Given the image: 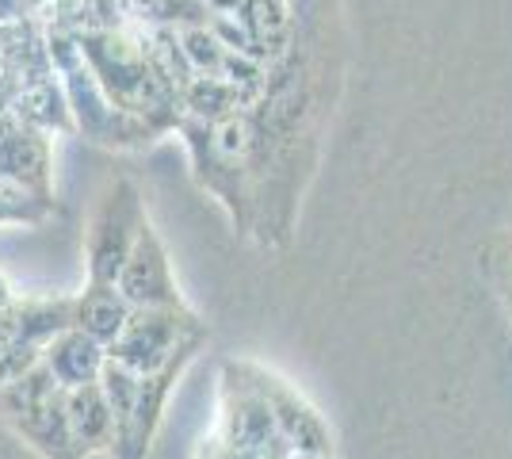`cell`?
I'll return each instance as SVG.
<instances>
[{
  "label": "cell",
  "instance_id": "8",
  "mask_svg": "<svg viewBox=\"0 0 512 459\" xmlns=\"http://www.w3.org/2000/svg\"><path fill=\"white\" fill-rule=\"evenodd\" d=\"M211 437L241 444V448L291 452L279 437L268 398L256 387L249 360H222L218 368V421H214Z\"/></svg>",
  "mask_w": 512,
  "mask_h": 459
},
{
  "label": "cell",
  "instance_id": "16",
  "mask_svg": "<svg viewBox=\"0 0 512 459\" xmlns=\"http://www.w3.org/2000/svg\"><path fill=\"white\" fill-rule=\"evenodd\" d=\"M130 310L134 306L123 299V291L115 284L85 280V287L73 295V326L85 329L88 337H96L100 345H111L127 326Z\"/></svg>",
  "mask_w": 512,
  "mask_h": 459
},
{
  "label": "cell",
  "instance_id": "14",
  "mask_svg": "<svg viewBox=\"0 0 512 459\" xmlns=\"http://www.w3.org/2000/svg\"><path fill=\"white\" fill-rule=\"evenodd\" d=\"M65 410H69V433H73V444H77L81 459L111 456L119 421H115V410H111V402H107L100 379L65 391Z\"/></svg>",
  "mask_w": 512,
  "mask_h": 459
},
{
  "label": "cell",
  "instance_id": "15",
  "mask_svg": "<svg viewBox=\"0 0 512 459\" xmlns=\"http://www.w3.org/2000/svg\"><path fill=\"white\" fill-rule=\"evenodd\" d=\"M43 364L65 391H73V387H85V383L100 379L107 364V345H100L96 337H88L85 329L69 326L43 349Z\"/></svg>",
  "mask_w": 512,
  "mask_h": 459
},
{
  "label": "cell",
  "instance_id": "11",
  "mask_svg": "<svg viewBox=\"0 0 512 459\" xmlns=\"http://www.w3.org/2000/svg\"><path fill=\"white\" fill-rule=\"evenodd\" d=\"M115 287L123 291V299L130 306H188L184 291L176 284L169 249H165L161 234L153 230V222L142 226V234L134 241Z\"/></svg>",
  "mask_w": 512,
  "mask_h": 459
},
{
  "label": "cell",
  "instance_id": "6",
  "mask_svg": "<svg viewBox=\"0 0 512 459\" xmlns=\"http://www.w3.org/2000/svg\"><path fill=\"white\" fill-rule=\"evenodd\" d=\"M146 222H150V215H146V199L138 192V184L130 176H115L96 199L85 230L88 280L115 284Z\"/></svg>",
  "mask_w": 512,
  "mask_h": 459
},
{
  "label": "cell",
  "instance_id": "10",
  "mask_svg": "<svg viewBox=\"0 0 512 459\" xmlns=\"http://www.w3.org/2000/svg\"><path fill=\"white\" fill-rule=\"evenodd\" d=\"M249 368H253L256 387L264 391L268 406H272V417H276V429H279V437H283V444H287L291 452L333 456V429H329V421L318 414V406H314L295 383H287V379L279 372H272V368H264V364H256V360H249Z\"/></svg>",
  "mask_w": 512,
  "mask_h": 459
},
{
  "label": "cell",
  "instance_id": "18",
  "mask_svg": "<svg viewBox=\"0 0 512 459\" xmlns=\"http://www.w3.org/2000/svg\"><path fill=\"white\" fill-rule=\"evenodd\" d=\"M50 211H54V203L35 196V192H23V188H12V184L0 188V226H35Z\"/></svg>",
  "mask_w": 512,
  "mask_h": 459
},
{
  "label": "cell",
  "instance_id": "19",
  "mask_svg": "<svg viewBox=\"0 0 512 459\" xmlns=\"http://www.w3.org/2000/svg\"><path fill=\"white\" fill-rule=\"evenodd\" d=\"M39 360H43V349H31V345H0V387L16 383V379L31 372Z\"/></svg>",
  "mask_w": 512,
  "mask_h": 459
},
{
  "label": "cell",
  "instance_id": "9",
  "mask_svg": "<svg viewBox=\"0 0 512 459\" xmlns=\"http://www.w3.org/2000/svg\"><path fill=\"white\" fill-rule=\"evenodd\" d=\"M207 345V333L203 337H192L184 349L172 356L169 364L153 368V372H142V391H138V402L130 417L119 425L115 433V448H111V459H146L150 456V444L165 421V410H169V398L176 391V383L184 379V372L192 368V360L199 356V349Z\"/></svg>",
  "mask_w": 512,
  "mask_h": 459
},
{
  "label": "cell",
  "instance_id": "21",
  "mask_svg": "<svg viewBox=\"0 0 512 459\" xmlns=\"http://www.w3.org/2000/svg\"><path fill=\"white\" fill-rule=\"evenodd\" d=\"M23 16H31L27 0H0V23H16Z\"/></svg>",
  "mask_w": 512,
  "mask_h": 459
},
{
  "label": "cell",
  "instance_id": "24",
  "mask_svg": "<svg viewBox=\"0 0 512 459\" xmlns=\"http://www.w3.org/2000/svg\"><path fill=\"white\" fill-rule=\"evenodd\" d=\"M283 459H333V456H314V452H287Z\"/></svg>",
  "mask_w": 512,
  "mask_h": 459
},
{
  "label": "cell",
  "instance_id": "1",
  "mask_svg": "<svg viewBox=\"0 0 512 459\" xmlns=\"http://www.w3.org/2000/svg\"><path fill=\"white\" fill-rule=\"evenodd\" d=\"M291 20V43L268 66L260 96L245 108L253 230L264 245H279L291 234L341 88L337 0H291Z\"/></svg>",
  "mask_w": 512,
  "mask_h": 459
},
{
  "label": "cell",
  "instance_id": "3",
  "mask_svg": "<svg viewBox=\"0 0 512 459\" xmlns=\"http://www.w3.org/2000/svg\"><path fill=\"white\" fill-rule=\"evenodd\" d=\"M176 134L184 138L199 188L226 207L234 230L253 234V173H249V115L245 108L222 119L180 115Z\"/></svg>",
  "mask_w": 512,
  "mask_h": 459
},
{
  "label": "cell",
  "instance_id": "7",
  "mask_svg": "<svg viewBox=\"0 0 512 459\" xmlns=\"http://www.w3.org/2000/svg\"><path fill=\"white\" fill-rule=\"evenodd\" d=\"M203 333H207V322L192 306H134L123 333L107 345V356L134 372H153Z\"/></svg>",
  "mask_w": 512,
  "mask_h": 459
},
{
  "label": "cell",
  "instance_id": "20",
  "mask_svg": "<svg viewBox=\"0 0 512 459\" xmlns=\"http://www.w3.org/2000/svg\"><path fill=\"white\" fill-rule=\"evenodd\" d=\"M287 452H268V448H241V444H226L218 437H203L195 459H283Z\"/></svg>",
  "mask_w": 512,
  "mask_h": 459
},
{
  "label": "cell",
  "instance_id": "12",
  "mask_svg": "<svg viewBox=\"0 0 512 459\" xmlns=\"http://www.w3.org/2000/svg\"><path fill=\"white\" fill-rule=\"evenodd\" d=\"M0 180L50 199V142L16 111L0 119Z\"/></svg>",
  "mask_w": 512,
  "mask_h": 459
},
{
  "label": "cell",
  "instance_id": "5",
  "mask_svg": "<svg viewBox=\"0 0 512 459\" xmlns=\"http://www.w3.org/2000/svg\"><path fill=\"white\" fill-rule=\"evenodd\" d=\"M0 417L16 429V437L43 459H81L73 433H69V410H65V387L50 375L43 360L20 375L16 383L0 387Z\"/></svg>",
  "mask_w": 512,
  "mask_h": 459
},
{
  "label": "cell",
  "instance_id": "4",
  "mask_svg": "<svg viewBox=\"0 0 512 459\" xmlns=\"http://www.w3.org/2000/svg\"><path fill=\"white\" fill-rule=\"evenodd\" d=\"M46 43H50V58H54L58 77H62V85H65L73 131H81L88 142L107 146V150H146L157 138H165V134L157 131V127H150L146 119L115 108V104L107 100L100 81H96V73L88 69L81 46L73 39V31H65V27H46Z\"/></svg>",
  "mask_w": 512,
  "mask_h": 459
},
{
  "label": "cell",
  "instance_id": "23",
  "mask_svg": "<svg viewBox=\"0 0 512 459\" xmlns=\"http://www.w3.org/2000/svg\"><path fill=\"white\" fill-rule=\"evenodd\" d=\"M505 295H509V314H512V253H509V272H505Z\"/></svg>",
  "mask_w": 512,
  "mask_h": 459
},
{
  "label": "cell",
  "instance_id": "17",
  "mask_svg": "<svg viewBox=\"0 0 512 459\" xmlns=\"http://www.w3.org/2000/svg\"><path fill=\"white\" fill-rule=\"evenodd\" d=\"M100 387H104L107 402L115 410V421L123 425L130 417V410H134V402H138V391H142V372H134V368L107 356L104 372H100Z\"/></svg>",
  "mask_w": 512,
  "mask_h": 459
},
{
  "label": "cell",
  "instance_id": "2",
  "mask_svg": "<svg viewBox=\"0 0 512 459\" xmlns=\"http://www.w3.org/2000/svg\"><path fill=\"white\" fill-rule=\"evenodd\" d=\"M73 39L115 108L146 119L161 134H172L180 127V115H184L180 81L165 62L153 31L138 35V31H127L123 23H115V27L73 31Z\"/></svg>",
  "mask_w": 512,
  "mask_h": 459
},
{
  "label": "cell",
  "instance_id": "22",
  "mask_svg": "<svg viewBox=\"0 0 512 459\" xmlns=\"http://www.w3.org/2000/svg\"><path fill=\"white\" fill-rule=\"evenodd\" d=\"M12 303H16V291H12V284L0 276V314H4V310H8Z\"/></svg>",
  "mask_w": 512,
  "mask_h": 459
},
{
  "label": "cell",
  "instance_id": "13",
  "mask_svg": "<svg viewBox=\"0 0 512 459\" xmlns=\"http://www.w3.org/2000/svg\"><path fill=\"white\" fill-rule=\"evenodd\" d=\"M73 326V295L69 299H39L16 295V303L0 314V345H31L46 349L62 329Z\"/></svg>",
  "mask_w": 512,
  "mask_h": 459
}]
</instances>
